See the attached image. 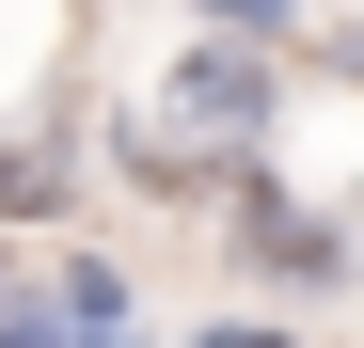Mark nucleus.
Segmentation results:
<instances>
[{"instance_id": "f257e3e1", "label": "nucleus", "mask_w": 364, "mask_h": 348, "mask_svg": "<svg viewBox=\"0 0 364 348\" xmlns=\"http://www.w3.org/2000/svg\"><path fill=\"white\" fill-rule=\"evenodd\" d=\"M222 269H237V301H269V317H364V238H348V206L333 190H301V174H222Z\"/></svg>"}, {"instance_id": "f03ea898", "label": "nucleus", "mask_w": 364, "mask_h": 348, "mask_svg": "<svg viewBox=\"0 0 364 348\" xmlns=\"http://www.w3.org/2000/svg\"><path fill=\"white\" fill-rule=\"evenodd\" d=\"M143 111H159L206 174H269V158H285V111H301V64L222 48V32H174V48H159V80H143Z\"/></svg>"}, {"instance_id": "7ed1b4c3", "label": "nucleus", "mask_w": 364, "mask_h": 348, "mask_svg": "<svg viewBox=\"0 0 364 348\" xmlns=\"http://www.w3.org/2000/svg\"><path fill=\"white\" fill-rule=\"evenodd\" d=\"M32 301L64 317V348H174V332L143 317V254H127V238H95V222L32 254Z\"/></svg>"}, {"instance_id": "20e7f679", "label": "nucleus", "mask_w": 364, "mask_h": 348, "mask_svg": "<svg viewBox=\"0 0 364 348\" xmlns=\"http://www.w3.org/2000/svg\"><path fill=\"white\" fill-rule=\"evenodd\" d=\"M80 206H95L80 111H16V127H0V238H16V254H48V238H80Z\"/></svg>"}, {"instance_id": "39448f33", "label": "nucleus", "mask_w": 364, "mask_h": 348, "mask_svg": "<svg viewBox=\"0 0 364 348\" xmlns=\"http://www.w3.org/2000/svg\"><path fill=\"white\" fill-rule=\"evenodd\" d=\"M80 158H95L127 206H222V174H206L191 143H174L143 95H80Z\"/></svg>"}, {"instance_id": "423d86ee", "label": "nucleus", "mask_w": 364, "mask_h": 348, "mask_svg": "<svg viewBox=\"0 0 364 348\" xmlns=\"http://www.w3.org/2000/svg\"><path fill=\"white\" fill-rule=\"evenodd\" d=\"M174 32H222V48H269V64H301L317 0H174Z\"/></svg>"}, {"instance_id": "0eeeda50", "label": "nucleus", "mask_w": 364, "mask_h": 348, "mask_svg": "<svg viewBox=\"0 0 364 348\" xmlns=\"http://www.w3.org/2000/svg\"><path fill=\"white\" fill-rule=\"evenodd\" d=\"M174 348H317V332H301V317H269V301H206Z\"/></svg>"}, {"instance_id": "6e6552de", "label": "nucleus", "mask_w": 364, "mask_h": 348, "mask_svg": "<svg viewBox=\"0 0 364 348\" xmlns=\"http://www.w3.org/2000/svg\"><path fill=\"white\" fill-rule=\"evenodd\" d=\"M301 80H348L364 95V16H317V32H301Z\"/></svg>"}, {"instance_id": "1a4fd4ad", "label": "nucleus", "mask_w": 364, "mask_h": 348, "mask_svg": "<svg viewBox=\"0 0 364 348\" xmlns=\"http://www.w3.org/2000/svg\"><path fill=\"white\" fill-rule=\"evenodd\" d=\"M0 348H64V317H48L32 285H16V301H0Z\"/></svg>"}, {"instance_id": "9d476101", "label": "nucleus", "mask_w": 364, "mask_h": 348, "mask_svg": "<svg viewBox=\"0 0 364 348\" xmlns=\"http://www.w3.org/2000/svg\"><path fill=\"white\" fill-rule=\"evenodd\" d=\"M16 285H32V254H16V238H0V301H16Z\"/></svg>"}, {"instance_id": "9b49d317", "label": "nucleus", "mask_w": 364, "mask_h": 348, "mask_svg": "<svg viewBox=\"0 0 364 348\" xmlns=\"http://www.w3.org/2000/svg\"><path fill=\"white\" fill-rule=\"evenodd\" d=\"M333 206H348V238H364V174H348V190H333Z\"/></svg>"}]
</instances>
